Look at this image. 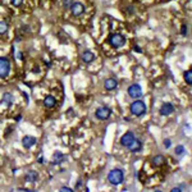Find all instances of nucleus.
Masks as SVG:
<instances>
[{
    "label": "nucleus",
    "mask_w": 192,
    "mask_h": 192,
    "mask_svg": "<svg viewBox=\"0 0 192 192\" xmlns=\"http://www.w3.org/2000/svg\"><path fill=\"white\" fill-rule=\"evenodd\" d=\"M108 181L113 186H119L124 181V174L120 169H113V170H110L109 176H108Z\"/></svg>",
    "instance_id": "1"
},
{
    "label": "nucleus",
    "mask_w": 192,
    "mask_h": 192,
    "mask_svg": "<svg viewBox=\"0 0 192 192\" xmlns=\"http://www.w3.org/2000/svg\"><path fill=\"white\" fill-rule=\"evenodd\" d=\"M129 109H131V113H132L133 115H136V117H141V115H144L146 113V105H145V102L141 101V100L133 101L132 104H131Z\"/></svg>",
    "instance_id": "2"
},
{
    "label": "nucleus",
    "mask_w": 192,
    "mask_h": 192,
    "mask_svg": "<svg viewBox=\"0 0 192 192\" xmlns=\"http://www.w3.org/2000/svg\"><path fill=\"white\" fill-rule=\"evenodd\" d=\"M109 44L113 46V48H120V46H123L124 44H126V39L123 35H120V33H113L109 36L108 39Z\"/></svg>",
    "instance_id": "3"
},
{
    "label": "nucleus",
    "mask_w": 192,
    "mask_h": 192,
    "mask_svg": "<svg viewBox=\"0 0 192 192\" xmlns=\"http://www.w3.org/2000/svg\"><path fill=\"white\" fill-rule=\"evenodd\" d=\"M10 72V62L8 58L0 56V78H5Z\"/></svg>",
    "instance_id": "4"
},
{
    "label": "nucleus",
    "mask_w": 192,
    "mask_h": 192,
    "mask_svg": "<svg viewBox=\"0 0 192 192\" xmlns=\"http://www.w3.org/2000/svg\"><path fill=\"white\" fill-rule=\"evenodd\" d=\"M128 95L131 96V98H133V99L141 98V96H142V89H141V86L137 85V83L131 85L128 87Z\"/></svg>",
    "instance_id": "5"
},
{
    "label": "nucleus",
    "mask_w": 192,
    "mask_h": 192,
    "mask_svg": "<svg viewBox=\"0 0 192 192\" xmlns=\"http://www.w3.org/2000/svg\"><path fill=\"white\" fill-rule=\"evenodd\" d=\"M111 114V110L108 108V106H102V108H99L96 110V118L100 119V120H105L110 117Z\"/></svg>",
    "instance_id": "6"
},
{
    "label": "nucleus",
    "mask_w": 192,
    "mask_h": 192,
    "mask_svg": "<svg viewBox=\"0 0 192 192\" xmlns=\"http://www.w3.org/2000/svg\"><path fill=\"white\" fill-rule=\"evenodd\" d=\"M69 9H71V12H72L73 15L78 17V15H81L85 12V5L82 3H80V2H73V4L71 5Z\"/></svg>",
    "instance_id": "7"
},
{
    "label": "nucleus",
    "mask_w": 192,
    "mask_h": 192,
    "mask_svg": "<svg viewBox=\"0 0 192 192\" xmlns=\"http://www.w3.org/2000/svg\"><path fill=\"white\" fill-rule=\"evenodd\" d=\"M159 111H160V114L163 117H168V115H170L174 111V105H173V104H170V102H165V104H163V105H161Z\"/></svg>",
    "instance_id": "8"
},
{
    "label": "nucleus",
    "mask_w": 192,
    "mask_h": 192,
    "mask_svg": "<svg viewBox=\"0 0 192 192\" xmlns=\"http://www.w3.org/2000/svg\"><path fill=\"white\" fill-rule=\"evenodd\" d=\"M135 135L132 132H127L126 135H123V137L120 138V144L122 146H124V147H129V145L133 142V140H135Z\"/></svg>",
    "instance_id": "9"
},
{
    "label": "nucleus",
    "mask_w": 192,
    "mask_h": 192,
    "mask_svg": "<svg viewBox=\"0 0 192 192\" xmlns=\"http://www.w3.org/2000/svg\"><path fill=\"white\" fill-rule=\"evenodd\" d=\"M36 142H37V140L33 136H24L22 140V145H23V147H26V149H30V147H32L33 145H36Z\"/></svg>",
    "instance_id": "10"
},
{
    "label": "nucleus",
    "mask_w": 192,
    "mask_h": 192,
    "mask_svg": "<svg viewBox=\"0 0 192 192\" xmlns=\"http://www.w3.org/2000/svg\"><path fill=\"white\" fill-rule=\"evenodd\" d=\"M128 149H129L131 151H132V152H140V151L142 150V142L140 141L138 138H135V140H133V142L129 145Z\"/></svg>",
    "instance_id": "11"
},
{
    "label": "nucleus",
    "mask_w": 192,
    "mask_h": 192,
    "mask_svg": "<svg viewBox=\"0 0 192 192\" xmlns=\"http://www.w3.org/2000/svg\"><path fill=\"white\" fill-rule=\"evenodd\" d=\"M104 86H105V90H108V91L115 90L118 87V81L115 80V78H108V80L105 81V83H104Z\"/></svg>",
    "instance_id": "12"
},
{
    "label": "nucleus",
    "mask_w": 192,
    "mask_h": 192,
    "mask_svg": "<svg viewBox=\"0 0 192 192\" xmlns=\"http://www.w3.org/2000/svg\"><path fill=\"white\" fill-rule=\"evenodd\" d=\"M55 104H56V100H55L54 96H51V95L45 96V99H44V105L46 108H54Z\"/></svg>",
    "instance_id": "13"
},
{
    "label": "nucleus",
    "mask_w": 192,
    "mask_h": 192,
    "mask_svg": "<svg viewBox=\"0 0 192 192\" xmlns=\"http://www.w3.org/2000/svg\"><path fill=\"white\" fill-rule=\"evenodd\" d=\"M82 60L86 64H90L95 60V54L91 53V51H85V53L82 54Z\"/></svg>",
    "instance_id": "14"
},
{
    "label": "nucleus",
    "mask_w": 192,
    "mask_h": 192,
    "mask_svg": "<svg viewBox=\"0 0 192 192\" xmlns=\"http://www.w3.org/2000/svg\"><path fill=\"white\" fill-rule=\"evenodd\" d=\"M37 173L35 172V170H28L27 173H26V176H24V179H26V182H28V183H31V182H35L37 179Z\"/></svg>",
    "instance_id": "15"
},
{
    "label": "nucleus",
    "mask_w": 192,
    "mask_h": 192,
    "mask_svg": "<svg viewBox=\"0 0 192 192\" xmlns=\"http://www.w3.org/2000/svg\"><path fill=\"white\" fill-rule=\"evenodd\" d=\"M13 100H14V98H13V95H12L10 92H5V94H3V100H2V102H4L5 105L10 106L12 104H13Z\"/></svg>",
    "instance_id": "16"
},
{
    "label": "nucleus",
    "mask_w": 192,
    "mask_h": 192,
    "mask_svg": "<svg viewBox=\"0 0 192 192\" xmlns=\"http://www.w3.org/2000/svg\"><path fill=\"white\" fill-rule=\"evenodd\" d=\"M63 160H64V155L60 152V151H56L55 154H54V156H53V165H58V164H60V163H63Z\"/></svg>",
    "instance_id": "17"
},
{
    "label": "nucleus",
    "mask_w": 192,
    "mask_h": 192,
    "mask_svg": "<svg viewBox=\"0 0 192 192\" xmlns=\"http://www.w3.org/2000/svg\"><path fill=\"white\" fill-rule=\"evenodd\" d=\"M164 163H165V158L163 155H156L152 158V164L155 167H160V165H163Z\"/></svg>",
    "instance_id": "18"
},
{
    "label": "nucleus",
    "mask_w": 192,
    "mask_h": 192,
    "mask_svg": "<svg viewBox=\"0 0 192 192\" xmlns=\"http://www.w3.org/2000/svg\"><path fill=\"white\" fill-rule=\"evenodd\" d=\"M185 81L187 82L188 86L192 85V71H191V69H188L187 72H185Z\"/></svg>",
    "instance_id": "19"
},
{
    "label": "nucleus",
    "mask_w": 192,
    "mask_h": 192,
    "mask_svg": "<svg viewBox=\"0 0 192 192\" xmlns=\"http://www.w3.org/2000/svg\"><path fill=\"white\" fill-rule=\"evenodd\" d=\"M8 31V23L5 21H0V35H4Z\"/></svg>",
    "instance_id": "20"
},
{
    "label": "nucleus",
    "mask_w": 192,
    "mask_h": 192,
    "mask_svg": "<svg viewBox=\"0 0 192 192\" xmlns=\"http://www.w3.org/2000/svg\"><path fill=\"white\" fill-rule=\"evenodd\" d=\"M186 152V149H185V146L183 145H179L176 147V155H183Z\"/></svg>",
    "instance_id": "21"
},
{
    "label": "nucleus",
    "mask_w": 192,
    "mask_h": 192,
    "mask_svg": "<svg viewBox=\"0 0 192 192\" xmlns=\"http://www.w3.org/2000/svg\"><path fill=\"white\" fill-rule=\"evenodd\" d=\"M73 4V0H64V3H63V6L65 8V9H69L71 8V5Z\"/></svg>",
    "instance_id": "22"
},
{
    "label": "nucleus",
    "mask_w": 192,
    "mask_h": 192,
    "mask_svg": "<svg viewBox=\"0 0 192 192\" xmlns=\"http://www.w3.org/2000/svg\"><path fill=\"white\" fill-rule=\"evenodd\" d=\"M187 32H188L187 26H186V24H183V26H182V28H181V33H182V36H187Z\"/></svg>",
    "instance_id": "23"
},
{
    "label": "nucleus",
    "mask_w": 192,
    "mask_h": 192,
    "mask_svg": "<svg viewBox=\"0 0 192 192\" xmlns=\"http://www.w3.org/2000/svg\"><path fill=\"white\" fill-rule=\"evenodd\" d=\"M12 4H13L14 6H21L22 0H12Z\"/></svg>",
    "instance_id": "24"
},
{
    "label": "nucleus",
    "mask_w": 192,
    "mask_h": 192,
    "mask_svg": "<svg viewBox=\"0 0 192 192\" xmlns=\"http://www.w3.org/2000/svg\"><path fill=\"white\" fill-rule=\"evenodd\" d=\"M170 145H172L170 140H164V146L167 147V149H168V147H170Z\"/></svg>",
    "instance_id": "25"
},
{
    "label": "nucleus",
    "mask_w": 192,
    "mask_h": 192,
    "mask_svg": "<svg viewBox=\"0 0 192 192\" xmlns=\"http://www.w3.org/2000/svg\"><path fill=\"white\" fill-rule=\"evenodd\" d=\"M60 191H63V192H64V191H65V192H71V191H73V190H72L71 187H62V188H60Z\"/></svg>",
    "instance_id": "26"
},
{
    "label": "nucleus",
    "mask_w": 192,
    "mask_h": 192,
    "mask_svg": "<svg viewBox=\"0 0 192 192\" xmlns=\"http://www.w3.org/2000/svg\"><path fill=\"white\" fill-rule=\"evenodd\" d=\"M172 191L173 192H181L182 190H181V187H174V188H172Z\"/></svg>",
    "instance_id": "27"
},
{
    "label": "nucleus",
    "mask_w": 192,
    "mask_h": 192,
    "mask_svg": "<svg viewBox=\"0 0 192 192\" xmlns=\"http://www.w3.org/2000/svg\"><path fill=\"white\" fill-rule=\"evenodd\" d=\"M135 51H137V53H142V50L140 49V46H138V45H136V46H135Z\"/></svg>",
    "instance_id": "28"
},
{
    "label": "nucleus",
    "mask_w": 192,
    "mask_h": 192,
    "mask_svg": "<svg viewBox=\"0 0 192 192\" xmlns=\"http://www.w3.org/2000/svg\"><path fill=\"white\" fill-rule=\"evenodd\" d=\"M17 58H18L19 60H22L23 59V54L22 53H18V54H17Z\"/></svg>",
    "instance_id": "29"
},
{
    "label": "nucleus",
    "mask_w": 192,
    "mask_h": 192,
    "mask_svg": "<svg viewBox=\"0 0 192 192\" xmlns=\"http://www.w3.org/2000/svg\"><path fill=\"white\" fill-rule=\"evenodd\" d=\"M39 163H40V164L45 163V158H42V156H41V158H39Z\"/></svg>",
    "instance_id": "30"
},
{
    "label": "nucleus",
    "mask_w": 192,
    "mask_h": 192,
    "mask_svg": "<svg viewBox=\"0 0 192 192\" xmlns=\"http://www.w3.org/2000/svg\"><path fill=\"white\" fill-rule=\"evenodd\" d=\"M21 119H22V115H17V118H15V120H17V122H19Z\"/></svg>",
    "instance_id": "31"
}]
</instances>
